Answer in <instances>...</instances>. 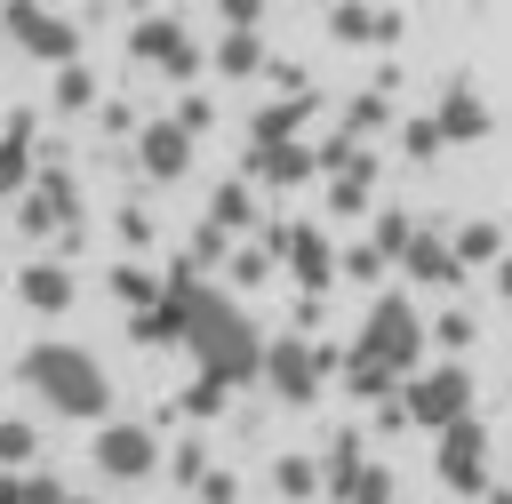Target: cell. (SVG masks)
Returning a JSON list of instances; mask_svg holds the SVG:
<instances>
[{"label":"cell","mask_w":512,"mask_h":504,"mask_svg":"<svg viewBox=\"0 0 512 504\" xmlns=\"http://www.w3.org/2000/svg\"><path fill=\"white\" fill-rule=\"evenodd\" d=\"M16 376H24V384L48 400V416H64V424H104V416H112V376H104V360L80 352V344H24Z\"/></svg>","instance_id":"obj_1"},{"label":"cell","mask_w":512,"mask_h":504,"mask_svg":"<svg viewBox=\"0 0 512 504\" xmlns=\"http://www.w3.org/2000/svg\"><path fill=\"white\" fill-rule=\"evenodd\" d=\"M328 376H344V352H336L328 336H312V328H288V336H272V344H264V392H272V400H288V408H312Z\"/></svg>","instance_id":"obj_2"},{"label":"cell","mask_w":512,"mask_h":504,"mask_svg":"<svg viewBox=\"0 0 512 504\" xmlns=\"http://www.w3.org/2000/svg\"><path fill=\"white\" fill-rule=\"evenodd\" d=\"M424 344H432V328L416 320V304H408L400 288H384V296L368 304L360 336H352V352H368V360H384V368H400V376L424 360Z\"/></svg>","instance_id":"obj_3"},{"label":"cell","mask_w":512,"mask_h":504,"mask_svg":"<svg viewBox=\"0 0 512 504\" xmlns=\"http://www.w3.org/2000/svg\"><path fill=\"white\" fill-rule=\"evenodd\" d=\"M400 400H408V416H416V432H448L456 416H472V400H480V384H472V368H464L456 352H440V368H408V384H400Z\"/></svg>","instance_id":"obj_4"},{"label":"cell","mask_w":512,"mask_h":504,"mask_svg":"<svg viewBox=\"0 0 512 504\" xmlns=\"http://www.w3.org/2000/svg\"><path fill=\"white\" fill-rule=\"evenodd\" d=\"M432 472L448 496H488V424L456 416L448 432H432Z\"/></svg>","instance_id":"obj_5"},{"label":"cell","mask_w":512,"mask_h":504,"mask_svg":"<svg viewBox=\"0 0 512 504\" xmlns=\"http://www.w3.org/2000/svg\"><path fill=\"white\" fill-rule=\"evenodd\" d=\"M128 56L152 64V72H168V80H192V72L208 64V48L192 40L184 16H136V24H128Z\"/></svg>","instance_id":"obj_6"},{"label":"cell","mask_w":512,"mask_h":504,"mask_svg":"<svg viewBox=\"0 0 512 504\" xmlns=\"http://www.w3.org/2000/svg\"><path fill=\"white\" fill-rule=\"evenodd\" d=\"M168 456H160V432L152 424H136V416H104V432H96V472L104 480H152Z\"/></svg>","instance_id":"obj_7"},{"label":"cell","mask_w":512,"mask_h":504,"mask_svg":"<svg viewBox=\"0 0 512 504\" xmlns=\"http://www.w3.org/2000/svg\"><path fill=\"white\" fill-rule=\"evenodd\" d=\"M0 24H8V40H16L24 56H40V64H72V56H80V24H72V16H48L40 0H0Z\"/></svg>","instance_id":"obj_8"},{"label":"cell","mask_w":512,"mask_h":504,"mask_svg":"<svg viewBox=\"0 0 512 504\" xmlns=\"http://www.w3.org/2000/svg\"><path fill=\"white\" fill-rule=\"evenodd\" d=\"M128 144H136V168H144L152 184H176V176H192V144H200V128H192L184 112H160V120H144Z\"/></svg>","instance_id":"obj_9"},{"label":"cell","mask_w":512,"mask_h":504,"mask_svg":"<svg viewBox=\"0 0 512 504\" xmlns=\"http://www.w3.org/2000/svg\"><path fill=\"white\" fill-rule=\"evenodd\" d=\"M264 240L280 248V264H288V280H296V288H320V296H328V280L344 272V256H336V240H328L320 224H272Z\"/></svg>","instance_id":"obj_10"},{"label":"cell","mask_w":512,"mask_h":504,"mask_svg":"<svg viewBox=\"0 0 512 504\" xmlns=\"http://www.w3.org/2000/svg\"><path fill=\"white\" fill-rule=\"evenodd\" d=\"M16 216H24V232H64V248H72V224H80V184H72L64 168H40V176L16 192Z\"/></svg>","instance_id":"obj_11"},{"label":"cell","mask_w":512,"mask_h":504,"mask_svg":"<svg viewBox=\"0 0 512 504\" xmlns=\"http://www.w3.org/2000/svg\"><path fill=\"white\" fill-rule=\"evenodd\" d=\"M400 272H408V288H456L472 264L456 256V232H432V224H416V240L400 248Z\"/></svg>","instance_id":"obj_12"},{"label":"cell","mask_w":512,"mask_h":504,"mask_svg":"<svg viewBox=\"0 0 512 504\" xmlns=\"http://www.w3.org/2000/svg\"><path fill=\"white\" fill-rule=\"evenodd\" d=\"M248 176H256V184H272V192H288V184H312V176H320V144H304V136L248 144Z\"/></svg>","instance_id":"obj_13"},{"label":"cell","mask_w":512,"mask_h":504,"mask_svg":"<svg viewBox=\"0 0 512 504\" xmlns=\"http://www.w3.org/2000/svg\"><path fill=\"white\" fill-rule=\"evenodd\" d=\"M16 304H24V312H40V320H64V312L80 304V280H72V264H64V256H40V264H24V272H16Z\"/></svg>","instance_id":"obj_14"},{"label":"cell","mask_w":512,"mask_h":504,"mask_svg":"<svg viewBox=\"0 0 512 504\" xmlns=\"http://www.w3.org/2000/svg\"><path fill=\"white\" fill-rule=\"evenodd\" d=\"M328 32L352 40V48H392V40H400V16L376 8V0H336V8H328Z\"/></svg>","instance_id":"obj_15"},{"label":"cell","mask_w":512,"mask_h":504,"mask_svg":"<svg viewBox=\"0 0 512 504\" xmlns=\"http://www.w3.org/2000/svg\"><path fill=\"white\" fill-rule=\"evenodd\" d=\"M432 120H440V136H448V144H480V136L496 128V112L480 104V88H440Z\"/></svg>","instance_id":"obj_16"},{"label":"cell","mask_w":512,"mask_h":504,"mask_svg":"<svg viewBox=\"0 0 512 504\" xmlns=\"http://www.w3.org/2000/svg\"><path fill=\"white\" fill-rule=\"evenodd\" d=\"M208 64H216L224 80H256V72L272 64V48H264V32H256V24H224V40L208 48Z\"/></svg>","instance_id":"obj_17"},{"label":"cell","mask_w":512,"mask_h":504,"mask_svg":"<svg viewBox=\"0 0 512 504\" xmlns=\"http://www.w3.org/2000/svg\"><path fill=\"white\" fill-rule=\"evenodd\" d=\"M320 112V96H304V88H288V96H272L264 112H256V128H248V144H272V136H304V120Z\"/></svg>","instance_id":"obj_18"},{"label":"cell","mask_w":512,"mask_h":504,"mask_svg":"<svg viewBox=\"0 0 512 504\" xmlns=\"http://www.w3.org/2000/svg\"><path fill=\"white\" fill-rule=\"evenodd\" d=\"M336 184H328V216H360L368 200H376V160L368 152H352L344 168H328Z\"/></svg>","instance_id":"obj_19"},{"label":"cell","mask_w":512,"mask_h":504,"mask_svg":"<svg viewBox=\"0 0 512 504\" xmlns=\"http://www.w3.org/2000/svg\"><path fill=\"white\" fill-rule=\"evenodd\" d=\"M104 288H112V304H128V312H152V304L168 296V280H160V272H144V264H136V248L104 272Z\"/></svg>","instance_id":"obj_20"},{"label":"cell","mask_w":512,"mask_h":504,"mask_svg":"<svg viewBox=\"0 0 512 504\" xmlns=\"http://www.w3.org/2000/svg\"><path fill=\"white\" fill-rule=\"evenodd\" d=\"M320 472H328V504H344V496H352V480L368 472V440H360V432H336V440H328V456H320Z\"/></svg>","instance_id":"obj_21"},{"label":"cell","mask_w":512,"mask_h":504,"mask_svg":"<svg viewBox=\"0 0 512 504\" xmlns=\"http://www.w3.org/2000/svg\"><path fill=\"white\" fill-rule=\"evenodd\" d=\"M400 384H408L400 368H384V360H368V352H352V344H344V392H352V400H368V408H376V400H384V392H400Z\"/></svg>","instance_id":"obj_22"},{"label":"cell","mask_w":512,"mask_h":504,"mask_svg":"<svg viewBox=\"0 0 512 504\" xmlns=\"http://www.w3.org/2000/svg\"><path fill=\"white\" fill-rule=\"evenodd\" d=\"M208 216L232 224V232H256V176H224V184L208 192Z\"/></svg>","instance_id":"obj_23"},{"label":"cell","mask_w":512,"mask_h":504,"mask_svg":"<svg viewBox=\"0 0 512 504\" xmlns=\"http://www.w3.org/2000/svg\"><path fill=\"white\" fill-rule=\"evenodd\" d=\"M272 488H280L288 504H320V496H328V472H320V456H280V464H272Z\"/></svg>","instance_id":"obj_24"},{"label":"cell","mask_w":512,"mask_h":504,"mask_svg":"<svg viewBox=\"0 0 512 504\" xmlns=\"http://www.w3.org/2000/svg\"><path fill=\"white\" fill-rule=\"evenodd\" d=\"M48 104H56V112H96V104H104V88H96V72L72 56V64H56V88H48Z\"/></svg>","instance_id":"obj_25"},{"label":"cell","mask_w":512,"mask_h":504,"mask_svg":"<svg viewBox=\"0 0 512 504\" xmlns=\"http://www.w3.org/2000/svg\"><path fill=\"white\" fill-rule=\"evenodd\" d=\"M384 128H392V88L376 80V88H360V96L344 104V136H360V144H368V136H384Z\"/></svg>","instance_id":"obj_26"},{"label":"cell","mask_w":512,"mask_h":504,"mask_svg":"<svg viewBox=\"0 0 512 504\" xmlns=\"http://www.w3.org/2000/svg\"><path fill=\"white\" fill-rule=\"evenodd\" d=\"M232 240H240L232 224H216V216H200V232L184 240V256H176V264H192V272H216V264H232Z\"/></svg>","instance_id":"obj_27"},{"label":"cell","mask_w":512,"mask_h":504,"mask_svg":"<svg viewBox=\"0 0 512 504\" xmlns=\"http://www.w3.org/2000/svg\"><path fill=\"white\" fill-rule=\"evenodd\" d=\"M512 248V224H488V216H472V224H456V256L480 272V264H496Z\"/></svg>","instance_id":"obj_28"},{"label":"cell","mask_w":512,"mask_h":504,"mask_svg":"<svg viewBox=\"0 0 512 504\" xmlns=\"http://www.w3.org/2000/svg\"><path fill=\"white\" fill-rule=\"evenodd\" d=\"M32 176H40V160H32V136H16V128L0 120V200H16Z\"/></svg>","instance_id":"obj_29"},{"label":"cell","mask_w":512,"mask_h":504,"mask_svg":"<svg viewBox=\"0 0 512 504\" xmlns=\"http://www.w3.org/2000/svg\"><path fill=\"white\" fill-rule=\"evenodd\" d=\"M392 264H400V256H392V248H384V240H376V232H368V240H360V248H352V256H344V272H352V280H360V288H376V280H384V272H392Z\"/></svg>","instance_id":"obj_30"},{"label":"cell","mask_w":512,"mask_h":504,"mask_svg":"<svg viewBox=\"0 0 512 504\" xmlns=\"http://www.w3.org/2000/svg\"><path fill=\"white\" fill-rule=\"evenodd\" d=\"M224 400H232V384L208 376V368H192V384H184V416H224Z\"/></svg>","instance_id":"obj_31"},{"label":"cell","mask_w":512,"mask_h":504,"mask_svg":"<svg viewBox=\"0 0 512 504\" xmlns=\"http://www.w3.org/2000/svg\"><path fill=\"white\" fill-rule=\"evenodd\" d=\"M168 472H176V488L192 496V488H200V472H208V440H200V432H184V440L168 448Z\"/></svg>","instance_id":"obj_32"},{"label":"cell","mask_w":512,"mask_h":504,"mask_svg":"<svg viewBox=\"0 0 512 504\" xmlns=\"http://www.w3.org/2000/svg\"><path fill=\"white\" fill-rule=\"evenodd\" d=\"M432 344H440V352H456V360H464V352H472V344H480V320H472V312H440V320H432Z\"/></svg>","instance_id":"obj_33"},{"label":"cell","mask_w":512,"mask_h":504,"mask_svg":"<svg viewBox=\"0 0 512 504\" xmlns=\"http://www.w3.org/2000/svg\"><path fill=\"white\" fill-rule=\"evenodd\" d=\"M32 456H40L32 416H0V464H32Z\"/></svg>","instance_id":"obj_34"},{"label":"cell","mask_w":512,"mask_h":504,"mask_svg":"<svg viewBox=\"0 0 512 504\" xmlns=\"http://www.w3.org/2000/svg\"><path fill=\"white\" fill-rule=\"evenodd\" d=\"M400 144H408V160H440V152H448V136H440V120H432V112H424V120H408V128H400Z\"/></svg>","instance_id":"obj_35"},{"label":"cell","mask_w":512,"mask_h":504,"mask_svg":"<svg viewBox=\"0 0 512 504\" xmlns=\"http://www.w3.org/2000/svg\"><path fill=\"white\" fill-rule=\"evenodd\" d=\"M272 264H280V248H272V240H264V248H232V280H240V288H256Z\"/></svg>","instance_id":"obj_36"},{"label":"cell","mask_w":512,"mask_h":504,"mask_svg":"<svg viewBox=\"0 0 512 504\" xmlns=\"http://www.w3.org/2000/svg\"><path fill=\"white\" fill-rule=\"evenodd\" d=\"M392 496H400V488H392V472H384V464L368 456V472L352 480V496H344V504H392Z\"/></svg>","instance_id":"obj_37"},{"label":"cell","mask_w":512,"mask_h":504,"mask_svg":"<svg viewBox=\"0 0 512 504\" xmlns=\"http://www.w3.org/2000/svg\"><path fill=\"white\" fill-rule=\"evenodd\" d=\"M368 232H376V240H384V248H392V256H400V248H408V240H416V216H400V208H384V216H376V224H368Z\"/></svg>","instance_id":"obj_38"},{"label":"cell","mask_w":512,"mask_h":504,"mask_svg":"<svg viewBox=\"0 0 512 504\" xmlns=\"http://www.w3.org/2000/svg\"><path fill=\"white\" fill-rule=\"evenodd\" d=\"M192 504H240V480L208 464V472H200V488H192Z\"/></svg>","instance_id":"obj_39"},{"label":"cell","mask_w":512,"mask_h":504,"mask_svg":"<svg viewBox=\"0 0 512 504\" xmlns=\"http://www.w3.org/2000/svg\"><path fill=\"white\" fill-rule=\"evenodd\" d=\"M24 504H72V488L56 472H24Z\"/></svg>","instance_id":"obj_40"},{"label":"cell","mask_w":512,"mask_h":504,"mask_svg":"<svg viewBox=\"0 0 512 504\" xmlns=\"http://www.w3.org/2000/svg\"><path fill=\"white\" fill-rule=\"evenodd\" d=\"M96 128H104V136H136L144 120H128V104H96Z\"/></svg>","instance_id":"obj_41"},{"label":"cell","mask_w":512,"mask_h":504,"mask_svg":"<svg viewBox=\"0 0 512 504\" xmlns=\"http://www.w3.org/2000/svg\"><path fill=\"white\" fill-rule=\"evenodd\" d=\"M120 240H128V248H152V216H144V208H120Z\"/></svg>","instance_id":"obj_42"},{"label":"cell","mask_w":512,"mask_h":504,"mask_svg":"<svg viewBox=\"0 0 512 504\" xmlns=\"http://www.w3.org/2000/svg\"><path fill=\"white\" fill-rule=\"evenodd\" d=\"M264 8H272V0H216L224 24H264Z\"/></svg>","instance_id":"obj_43"},{"label":"cell","mask_w":512,"mask_h":504,"mask_svg":"<svg viewBox=\"0 0 512 504\" xmlns=\"http://www.w3.org/2000/svg\"><path fill=\"white\" fill-rule=\"evenodd\" d=\"M176 112H184V120H192V128H200V136H208V120H216V104H208V96H184V104H176Z\"/></svg>","instance_id":"obj_44"},{"label":"cell","mask_w":512,"mask_h":504,"mask_svg":"<svg viewBox=\"0 0 512 504\" xmlns=\"http://www.w3.org/2000/svg\"><path fill=\"white\" fill-rule=\"evenodd\" d=\"M0 504H24V464H0Z\"/></svg>","instance_id":"obj_45"},{"label":"cell","mask_w":512,"mask_h":504,"mask_svg":"<svg viewBox=\"0 0 512 504\" xmlns=\"http://www.w3.org/2000/svg\"><path fill=\"white\" fill-rule=\"evenodd\" d=\"M488 280H496V296H504V304H512V248H504V256H496V264H488Z\"/></svg>","instance_id":"obj_46"},{"label":"cell","mask_w":512,"mask_h":504,"mask_svg":"<svg viewBox=\"0 0 512 504\" xmlns=\"http://www.w3.org/2000/svg\"><path fill=\"white\" fill-rule=\"evenodd\" d=\"M488 504H512V488H488Z\"/></svg>","instance_id":"obj_47"},{"label":"cell","mask_w":512,"mask_h":504,"mask_svg":"<svg viewBox=\"0 0 512 504\" xmlns=\"http://www.w3.org/2000/svg\"><path fill=\"white\" fill-rule=\"evenodd\" d=\"M72 504H104V496H72Z\"/></svg>","instance_id":"obj_48"}]
</instances>
